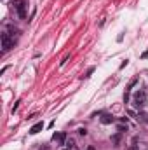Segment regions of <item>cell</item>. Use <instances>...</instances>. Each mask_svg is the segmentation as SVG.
Instances as JSON below:
<instances>
[{"label": "cell", "mask_w": 148, "mask_h": 150, "mask_svg": "<svg viewBox=\"0 0 148 150\" xmlns=\"http://www.w3.org/2000/svg\"><path fill=\"white\" fill-rule=\"evenodd\" d=\"M146 100H148V96H146V91H143V89L136 91L134 96H133V103H134L136 108H143L146 105Z\"/></svg>", "instance_id": "obj_1"}, {"label": "cell", "mask_w": 148, "mask_h": 150, "mask_svg": "<svg viewBox=\"0 0 148 150\" xmlns=\"http://www.w3.org/2000/svg\"><path fill=\"white\" fill-rule=\"evenodd\" d=\"M12 46H14V38H11L9 33H2V47H4V52H7Z\"/></svg>", "instance_id": "obj_2"}, {"label": "cell", "mask_w": 148, "mask_h": 150, "mask_svg": "<svg viewBox=\"0 0 148 150\" xmlns=\"http://www.w3.org/2000/svg\"><path fill=\"white\" fill-rule=\"evenodd\" d=\"M14 7L19 14L21 19H25L26 17V9H25V0H14Z\"/></svg>", "instance_id": "obj_3"}, {"label": "cell", "mask_w": 148, "mask_h": 150, "mask_svg": "<svg viewBox=\"0 0 148 150\" xmlns=\"http://www.w3.org/2000/svg\"><path fill=\"white\" fill-rule=\"evenodd\" d=\"M52 140H54V141H59L61 145H65V143H66V133H58V135L52 136Z\"/></svg>", "instance_id": "obj_4"}, {"label": "cell", "mask_w": 148, "mask_h": 150, "mask_svg": "<svg viewBox=\"0 0 148 150\" xmlns=\"http://www.w3.org/2000/svg\"><path fill=\"white\" fill-rule=\"evenodd\" d=\"M115 119H113V115L112 114H103L101 115V124H112Z\"/></svg>", "instance_id": "obj_5"}, {"label": "cell", "mask_w": 148, "mask_h": 150, "mask_svg": "<svg viewBox=\"0 0 148 150\" xmlns=\"http://www.w3.org/2000/svg\"><path fill=\"white\" fill-rule=\"evenodd\" d=\"M42 127H44V122H37V124L31 127V129H30V135H37V133L42 129Z\"/></svg>", "instance_id": "obj_6"}, {"label": "cell", "mask_w": 148, "mask_h": 150, "mask_svg": "<svg viewBox=\"0 0 148 150\" xmlns=\"http://www.w3.org/2000/svg\"><path fill=\"white\" fill-rule=\"evenodd\" d=\"M138 120H141V122H148V115H146V114H139V115H138Z\"/></svg>", "instance_id": "obj_7"}, {"label": "cell", "mask_w": 148, "mask_h": 150, "mask_svg": "<svg viewBox=\"0 0 148 150\" xmlns=\"http://www.w3.org/2000/svg\"><path fill=\"white\" fill-rule=\"evenodd\" d=\"M65 145H66L68 148H73V147H75V141H73V140L70 138V140H66V143H65Z\"/></svg>", "instance_id": "obj_8"}, {"label": "cell", "mask_w": 148, "mask_h": 150, "mask_svg": "<svg viewBox=\"0 0 148 150\" xmlns=\"http://www.w3.org/2000/svg\"><path fill=\"white\" fill-rule=\"evenodd\" d=\"M125 129H127V126H124V122H122V124H119V133H124Z\"/></svg>", "instance_id": "obj_9"}, {"label": "cell", "mask_w": 148, "mask_h": 150, "mask_svg": "<svg viewBox=\"0 0 148 150\" xmlns=\"http://www.w3.org/2000/svg\"><path fill=\"white\" fill-rule=\"evenodd\" d=\"M78 135H82V136H86V135H87V131H86V127H80V129H78Z\"/></svg>", "instance_id": "obj_10"}, {"label": "cell", "mask_w": 148, "mask_h": 150, "mask_svg": "<svg viewBox=\"0 0 148 150\" xmlns=\"http://www.w3.org/2000/svg\"><path fill=\"white\" fill-rule=\"evenodd\" d=\"M112 141H113V143H115V145H117V143H119V141H120V136H119V135H115V136H113V138H112Z\"/></svg>", "instance_id": "obj_11"}, {"label": "cell", "mask_w": 148, "mask_h": 150, "mask_svg": "<svg viewBox=\"0 0 148 150\" xmlns=\"http://www.w3.org/2000/svg\"><path fill=\"white\" fill-rule=\"evenodd\" d=\"M127 150H139V147H138V145H131Z\"/></svg>", "instance_id": "obj_12"}, {"label": "cell", "mask_w": 148, "mask_h": 150, "mask_svg": "<svg viewBox=\"0 0 148 150\" xmlns=\"http://www.w3.org/2000/svg\"><path fill=\"white\" fill-rule=\"evenodd\" d=\"M92 72H94V68H92V67H91V68H89V70H87V75H86V77H89V75H91V73H92Z\"/></svg>", "instance_id": "obj_13"}, {"label": "cell", "mask_w": 148, "mask_h": 150, "mask_svg": "<svg viewBox=\"0 0 148 150\" xmlns=\"http://www.w3.org/2000/svg\"><path fill=\"white\" fill-rule=\"evenodd\" d=\"M40 150H49V148H47V147H44V148H40Z\"/></svg>", "instance_id": "obj_14"}, {"label": "cell", "mask_w": 148, "mask_h": 150, "mask_svg": "<svg viewBox=\"0 0 148 150\" xmlns=\"http://www.w3.org/2000/svg\"><path fill=\"white\" fill-rule=\"evenodd\" d=\"M63 150H70V148H63Z\"/></svg>", "instance_id": "obj_15"}]
</instances>
